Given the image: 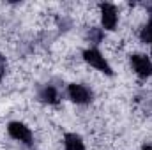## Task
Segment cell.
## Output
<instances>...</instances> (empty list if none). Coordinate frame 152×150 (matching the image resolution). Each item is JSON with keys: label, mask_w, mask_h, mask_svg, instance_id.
<instances>
[{"label": "cell", "mask_w": 152, "mask_h": 150, "mask_svg": "<svg viewBox=\"0 0 152 150\" xmlns=\"http://www.w3.org/2000/svg\"><path fill=\"white\" fill-rule=\"evenodd\" d=\"M83 58H85L87 64H90V66L96 67L97 71H101V73H104V74H108V76L113 74L110 64L106 62V58L103 57V53H101L97 48H88V50H85V51H83Z\"/></svg>", "instance_id": "6da1fadb"}, {"label": "cell", "mask_w": 152, "mask_h": 150, "mask_svg": "<svg viewBox=\"0 0 152 150\" xmlns=\"http://www.w3.org/2000/svg\"><path fill=\"white\" fill-rule=\"evenodd\" d=\"M67 95H69V99L73 103H76V104H87L94 97L92 90L88 87H85V85H80V83H71L67 87Z\"/></svg>", "instance_id": "7a4b0ae2"}, {"label": "cell", "mask_w": 152, "mask_h": 150, "mask_svg": "<svg viewBox=\"0 0 152 150\" xmlns=\"http://www.w3.org/2000/svg\"><path fill=\"white\" fill-rule=\"evenodd\" d=\"M7 133H9V136H11L12 140L21 141V143H25V145H32L34 136H32V131H30L25 124H21V122H11L9 127H7Z\"/></svg>", "instance_id": "3957f363"}, {"label": "cell", "mask_w": 152, "mask_h": 150, "mask_svg": "<svg viewBox=\"0 0 152 150\" xmlns=\"http://www.w3.org/2000/svg\"><path fill=\"white\" fill-rule=\"evenodd\" d=\"M99 9H101V21H103V27H104L106 30H115V27H117V23H118L117 7H115L113 4L104 2V4L99 5Z\"/></svg>", "instance_id": "277c9868"}, {"label": "cell", "mask_w": 152, "mask_h": 150, "mask_svg": "<svg viewBox=\"0 0 152 150\" xmlns=\"http://www.w3.org/2000/svg\"><path fill=\"white\" fill-rule=\"evenodd\" d=\"M131 66L140 78L152 76V62L147 55H133L131 57Z\"/></svg>", "instance_id": "5b68a950"}, {"label": "cell", "mask_w": 152, "mask_h": 150, "mask_svg": "<svg viewBox=\"0 0 152 150\" xmlns=\"http://www.w3.org/2000/svg\"><path fill=\"white\" fill-rule=\"evenodd\" d=\"M39 99L42 103H46V104H57L58 103V92H57V88L53 85H46V87L41 88Z\"/></svg>", "instance_id": "8992f818"}, {"label": "cell", "mask_w": 152, "mask_h": 150, "mask_svg": "<svg viewBox=\"0 0 152 150\" xmlns=\"http://www.w3.org/2000/svg\"><path fill=\"white\" fill-rule=\"evenodd\" d=\"M64 149L66 150H85V145H83V140L78 134L67 133L64 136Z\"/></svg>", "instance_id": "52a82bcc"}, {"label": "cell", "mask_w": 152, "mask_h": 150, "mask_svg": "<svg viewBox=\"0 0 152 150\" xmlns=\"http://www.w3.org/2000/svg\"><path fill=\"white\" fill-rule=\"evenodd\" d=\"M140 39H142V42H147V44H151L152 48V20L142 28V32H140Z\"/></svg>", "instance_id": "ba28073f"}, {"label": "cell", "mask_w": 152, "mask_h": 150, "mask_svg": "<svg viewBox=\"0 0 152 150\" xmlns=\"http://www.w3.org/2000/svg\"><path fill=\"white\" fill-rule=\"evenodd\" d=\"M88 39H90L92 44H99V42L104 39V32H103L101 28H90V32H88Z\"/></svg>", "instance_id": "9c48e42d"}, {"label": "cell", "mask_w": 152, "mask_h": 150, "mask_svg": "<svg viewBox=\"0 0 152 150\" xmlns=\"http://www.w3.org/2000/svg\"><path fill=\"white\" fill-rule=\"evenodd\" d=\"M5 69H7V62H5V57H2V55H0V79L4 78V74H5Z\"/></svg>", "instance_id": "30bf717a"}, {"label": "cell", "mask_w": 152, "mask_h": 150, "mask_svg": "<svg viewBox=\"0 0 152 150\" xmlns=\"http://www.w3.org/2000/svg\"><path fill=\"white\" fill-rule=\"evenodd\" d=\"M142 150H152V147H151V145H147V147H143Z\"/></svg>", "instance_id": "8fae6325"}]
</instances>
